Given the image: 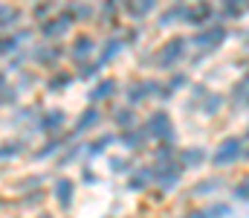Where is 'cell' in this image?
Segmentation results:
<instances>
[{
  "label": "cell",
  "instance_id": "6da1fadb",
  "mask_svg": "<svg viewBox=\"0 0 249 218\" xmlns=\"http://www.w3.org/2000/svg\"><path fill=\"white\" fill-rule=\"evenodd\" d=\"M241 151H244V143L238 137H226L223 143L217 145V154L212 160H214V166H229V163L241 160Z\"/></svg>",
  "mask_w": 249,
  "mask_h": 218
},
{
  "label": "cell",
  "instance_id": "7a4b0ae2",
  "mask_svg": "<svg viewBox=\"0 0 249 218\" xmlns=\"http://www.w3.org/2000/svg\"><path fill=\"white\" fill-rule=\"evenodd\" d=\"M70 26H72V15H70V12H64V15L47 18V20L41 23V35H44V38H50V41H55V38L67 35V29H70Z\"/></svg>",
  "mask_w": 249,
  "mask_h": 218
},
{
  "label": "cell",
  "instance_id": "3957f363",
  "mask_svg": "<svg viewBox=\"0 0 249 218\" xmlns=\"http://www.w3.org/2000/svg\"><path fill=\"white\" fill-rule=\"evenodd\" d=\"M186 56V41L183 38H171V41H165V47L157 53V64L160 67H171L174 61H180Z\"/></svg>",
  "mask_w": 249,
  "mask_h": 218
},
{
  "label": "cell",
  "instance_id": "277c9868",
  "mask_svg": "<svg viewBox=\"0 0 249 218\" xmlns=\"http://www.w3.org/2000/svg\"><path fill=\"white\" fill-rule=\"evenodd\" d=\"M171 119H168V114L165 111H157L151 119H148V134L151 137H160V140H171Z\"/></svg>",
  "mask_w": 249,
  "mask_h": 218
},
{
  "label": "cell",
  "instance_id": "5b68a950",
  "mask_svg": "<svg viewBox=\"0 0 249 218\" xmlns=\"http://www.w3.org/2000/svg\"><path fill=\"white\" fill-rule=\"evenodd\" d=\"M223 38H226V29H223V26H212V29H203V32L194 38V44L203 47V50H212V47H217Z\"/></svg>",
  "mask_w": 249,
  "mask_h": 218
},
{
  "label": "cell",
  "instance_id": "8992f818",
  "mask_svg": "<svg viewBox=\"0 0 249 218\" xmlns=\"http://www.w3.org/2000/svg\"><path fill=\"white\" fill-rule=\"evenodd\" d=\"M154 180H157L162 189H171V186H177V183H180V166H177V163H171V166L160 169V172L154 175Z\"/></svg>",
  "mask_w": 249,
  "mask_h": 218
},
{
  "label": "cell",
  "instance_id": "52a82bcc",
  "mask_svg": "<svg viewBox=\"0 0 249 218\" xmlns=\"http://www.w3.org/2000/svg\"><path fill=\"white\" fill-rule=\"evenodd\" d=\"M151 93H157V81H139V84H133V87L127 90V99L136 105V102H142V99L151 96Z\"/></svg>",
  "mask_w": 249,
  "mask_h": 218
},
{
  "label": "cell",
  "instance_id": "ba28073f",
  "mask_svg": "<svg viewBox=\"0 0 249 218\" xmlns=\"http://www.w3.org/2000/svg\"><path fill=\"white\" fill-rule=\"evenodd\" d=\"M58 59H61V50L53 47V44H44V47L35 50V61H38V64H55Z\"/></svg>",
  "mask_w": 249,
  "mask_h": 218
},
{
  "label": "cell",
  "instance_id": "9c48e42d",
  "mask_svg": "<svg viewBox=\"0 0 249 218\" xmlns=\"http://www.w3.org/2000/svg\"><path fill=\"white\" fill-rule=\"evenodd\" d=\"M18 20H20V12L15 6H9V3H0V29H9Z\"/></svg>",
  "mask_w": 249,
  "mask_h": 218
},
{
  "label": "cell",
  "instance_id": "30bf717a",
  "mask_svg": "<svg viewBox=\"0 0 249 218\" xmlns=\"http://www.w3.org/2000/svg\"><path fill=\"white\" fill-rule=\"evenodd\" d=\"M29 38V32H18V35H3L0 38V56H9L12 50H18V44L20 41H26Z\"/></svg>",
  "mask_w": 249,
  "mask_h": 218
},
{
  "label": "cell",
  "instance_id": "8fae6325",
  "mask_svg": "<svg viewBox=\"0 0 249 218\" xmlns=\"http://www.w3.org/2000/svg\"><path fill=\"white\" fill-rule=\"evenodd\" d=\"M113 93H116V81L113 79H105V81H99V87L90 90V99H107Z\"/></svg>",
  "mask_w": 249,
  "mask_h": 218
},
{
  "label": "cell",
  "instance_id": "7c38bea8",
  "mask_svg": "<svg viewBox=\"0 0 249 218\" xmlns=\"http://www.w3.org/2000/svg\"><path fill=\"white\" fill-rule=\"evenodd\" d=\"M124 41H119V38H110L107 44H105V50H102V64H107V61H113L119 53H122Z\"/></svg>",
  "mask_w": 249,
  "mask_h": 218
},
{
  "label": "cell",
  "instance_id": "4fadbf2b",
  "mask_svg": "<svg viewBox=\"0 0 249 218\" xmlns=\"http://www.w3.org/2000/svg\"><path fill=\"white\" fill-rule=\"evenodd\" d=\"M67 12L72 15V20H87V18H93V6H90V3H70Z\"/></svg>",
  "mask_w": 249,
  "mask_h": 218
},
{
  "label": "cell",
  "instance_id": "5bb4252c",
  "mask_svg": "<svg viewBox=\"0 0 249 218\" xmlns=\"http://www.w3.org/2000/svg\"><path fill=\"white\" fill-rule=\"evenodd\" d=\"M154 6H157V0H130V3H127V9H130L133 18H145Z\"/></svg>",
  "mask_w": 249,
  "mask_h": 218
},
{
  "label": "cell",
  "instance_id": "9a60e30c",
  "mask_svg": "<svg viewBox=\"0 0 249 218\" xmlns=\"http://www.w3.org/2000/svg\"><path fill=\"white\" fill-rule=\"evenodd\" d=\"M209 15H212V9H209L206 3H200L197 9H188L186 20H188V23H206V20H209Z\"/></svg>",
  "mask_w": 249,
  "mask_h": 218
},
{
  "label": "cell",
  "instance_id": "2e32d148",
  "mask_svg": "<svg viewBox=\"0 0 249 218\" xmlns=\"http://www.w3.org/2000/svg\"><path fill=\"white\" fill-rule=\"evenodd\" d=\"M186 15H188V6H171L160 23H165V26H168V23H174V20H186Z\"/></svg>",
  "mask_w": 249,
  "mask_h": 218
},
{
  "label": "cell",
  "instance_id": "e0dca14e",
  "mask_svg": "<svg viewBox=\"0 0 249 218\" xmlns=\"http://www.w3.org/2000/svg\"><path fill=\"white\" fill-rule=\"evenodd\" d=\"M55 195H58V204L70 207V201H72V183H70V180H61V183L55 186Z\"/></svg>",
  "mask_w": 249,
  "mask_h": 218
},
{
  "label": "cell",
  "instance_id": "ac0fdd59",
  "mask_svg": "<svg viewBox=\"0 0 249 218\" xmlns=\"http://www.w3.org/2000/svg\"><path fill=\"white\" fill-rule=\"evenodd\" d=\"M93 50V41L87 38V35H81V38H75V44H72V56L75 59H81V56H87Z\"/></svg>",
  "mask_w": 249,
  "mask_h": 218
},
{
  "label": "cell",
  "instance_id": "d6986e66",
  "mask_svg": "<svg viewBox=\"0 0 249 218\" xmlns=\"http://www.w3.org/2000/svg\"><path fill=\"white\" fill-rule=\"evenodd\" d=\"M206 160V151L203 148H188L186 154H183V163L186 166H197V163H203Z\"/></svg>",
  "mask_w": 249,
  "mask_h": 218
},
{
  "label": "cell",
  "instance_id": "ffe728a7",
  "mask_svg": "<svg viewBox=\"0 0 249 218\" xmlns=\"http://www.w3.org/2000/svg\"><path fill=\"white\" fill-rule=\"evenodd\" d=\"M70 81H72L70 73H55V76L50 79V90H64V87H70Z\"/></svg>",
  "mask_w": 249,
  "mask_h": 218
},
{
  "label": "cell",
  "instance_id": "44dd1931",
  "mask_svg": "<svg viewBox=\"0 0 249 218\" xmlns=\"http://www.w3.org/2000/svg\"><path fill=\"white\" fill-rule=\"evenodd\" d=\"M96 122H99V111H93V108H90V111H87V114H84V117L78 119V131H84V128L96 125Z\"/></svg>",
  "mask_w": 249,
  "mask_h": 218
},
{
  "label": "cell",
  "instance_id": "7402d4cb",
  "mask_svg": "<svg viewBox=\"0 0 249 218\" xmlns=\"http://www.w3.org/2000/svg\"><path fill=\"white\" fill-rule=\"evenodd\" d=\"M122 140H124V145L136 148V145H142V143H145V134H139V131H130V134H124Z\"/></svg>",
  "mask_w": 249,
  "mask_h": 218
},
{
  "label": "cell",
  "instance_id": "603a6c76",
  "mask_svg": "<svg viewBox=\"0 0 249 218\" xmlns=\"http://www.w3.org/2000/svg\"><path fill=\"white\" fill-rule=\"evenodd\" d=\"M61 122H64V114H58V111H53V114L44 117V128H55V125H61Z\"/></svg>",
  "mask_w": 249,
  "mask_h": 218
},
{
  "label": "cell",
  "instance_id": "cb8c5ba5",
  "mask_svg": "<svg viewBox=\"0 0 249 218\" xmlns=\"http://www.w3.org/2000/svg\"><path fill=\"white\" fill-rule=\"evenodd\" d=\"M235 198H238V201H244V204H249V178L244 180V183H238V186H235Z\"/></svg>",
  "mask_w": 249,
  "mask_h": 218
},
{
  "label": "cell",
  "instance_id": "d4e9b609",
  "mask_svg": "<svg viewBox=\"0 0 249 218\" xmlns=\"http://www.w3.org/2000/svg\"><path fill=\"white\" fill-rule=\"evenodd\" d=\"M96 70H99V64H84V61L78 59V76H81V79H90V76H96Z\"/></svg>",
  "mask_w": 249,
  "mask_h": 218
},
{
  "label": "cell",
  "instance_id": "484cf974",
  "mask_svg": "<svg viewBox=\"0 0 249 218\" xmlns=\"http://www.w3.org/2000/svg\"><path fill=\"white\" fill-rule=\"evenodd\" d=\"M235 102H247L249 105V81H241L235 90Z\"/></svg>",
  "mask_w": 249,
  "mask_h": 218
},
{
  "label": "cell",
  "instance_id": "4316f807",
  "mask_svg": "<svg viewBox=\"0 0 249 218\" xmlns=\"http://www.w3.org/2000/svg\"><path fill=\"white\" fill-rule=\"evenodd\" d=\"M148 180H151V172H139V175H136V178L130 180V186H133V189H142V186H145Z\"/></svg>",
  "mask_w": 249,
  "mask_h": 218
},
{
  "label": "cell",
  "instance_id": "83f0119b",
  "mask_svg": "<svg viewBox=\"0 0 249 218\" xmlns=\"http://www.w3.org/2000/svg\"><path fill=\"white\" fill-rule=\"evenodd\" d=\"M220 102H223L220 96H209V102H206V108H203V111H206V114H214V111L220 108Z\"/></svg>",
  "mask_w": 249,
  "mask_h": 218
},
{
  "label": "cell",
  "instance_id": "f1b7e54d",
  "mask_svg": "<svg viewBox=\"0 0 249 218\" xmlns=\"http://www.w3.org/2000/svg\"><path fill=\"white\" fill-rule=\"evenodd\" d=\"M214 186H217V180H209V183H200V186L194 189V195H206V192H212Z\"/></svg>",
  "mask_w": 249,
  "mask_h": 218
},
{
  "label": "cell",
  "instance_id": "f546056e",
  "mask_svg": "<svg viewBox=\"0 0 249 218\" xmlns=\"http://www.w3.org/2000/svg\"><path fill=\"white\" fill-rule=\"evenodd\" d=\"M116 122H119V125H127V122H133V114H130V111H119V114H116Z\"/></svg>",
  "mask_w": 249,
  "mask_h": 218
},
{
  "label": "cell",
  "instance_id": "4dcf8cb0",
  "mask_svg": "<svg viewBox=\"0 0 249 218\" xmlns=\"http://www.w3.org/2000/svg\"><path fill=\"white\" fill-rule=\"evenodd\" d=\"M186 218H209V216H206V210H203V213H191V216H186Z\"/></svg>",
  "mask_w": 249,
  "mask_h": 218
},
{
  "label": "cell",
  "instance_id": "1f68e13d",
  "mask_svg": "<svg viewBox=\"0 0 249 218\" xmlns=\"http://www.w3.org/2000/svg\"><path fill=\"white\" fill-rule=\"evenodd\" d=\"M223 3H229V6H241V3H247V0H223Z\"/></svg>",
  "mask_w": 249,
  "mask_h": 218
},
{
  "label": "cell",
  "instance_id": "d6a6232c",
  "mask_svg": "<svg viewBox=\"0 0 249 218\" xmlns=\"http://www.w3.org/2000/svg\"><path fill=\"white\" fill-rule=\"evenodd\" d=\"M241 157H244V160H249V148H247V151H241Z\"/></svg>",
  "mask_w": 249,
  "mask_h": 218
},
{
  "label": "cell",
  "instance_id": "836d02e7",
  "mask_svg": "<svg viewBox=\"0 0 249 218\" xmlns=\"http://www.w3.org/2000/svg\"><path fill=\"white\" fill-rule=\"evenodd\" d=\"M247 140H249V131H247Z\"/></svg>",
  "mask_w": 249,
  "mask_h": 218
}]
</instances>
